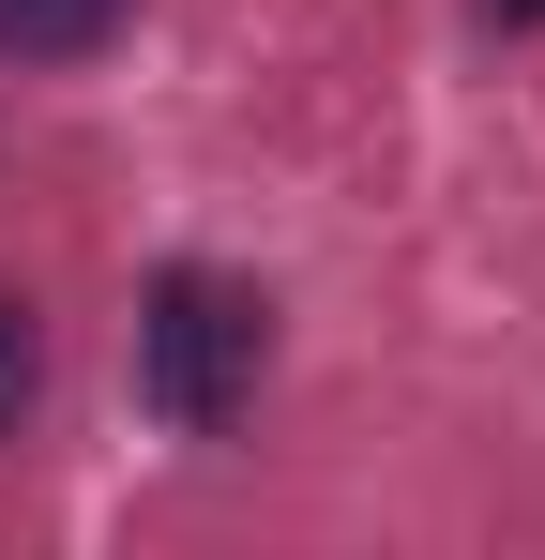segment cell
<instances>
[{
  "instance_id": "obj_1",
  "label": "cell",
  "mask_w": 545,
  "mask_h": 560,
  "mask_svg": "<svg viewBox=\"0 0 545 560\" xmlns=\"http://www.w3.org/2000/svg\"><path fill=\"white\" fill-rule=\"evenodd\" d=\"M258 364H272V303L243 273H152V303H137V394H152V424H182V440H228L243 409H258Z\"/></svg>"
},
{
  "instance_id": "obj_2",
  "label": "cell",
  "mask_w": 545,
  "mask_h": 560,
  "mask_svg": "<svg viewBox=\"0 0 545 560\" xmlns=\"http://www.w3.org/2000/svg\"><path fill=\"white\" fill-rule=\"evenodd\" d=\"M121 15L137 0H0V46L15 61H91V46H121Z\"/></svg>"
},
{
  "instance_id": "obj_3",
  "label": "cell",
  "mask_w": 545,
  "mask_h": 560,
  "mask_svg": "<svg viewBox=\"0 0 545 560\" xmlns=\"http://www.w3.org/2000/svg\"><path fill=\"white\" fill-rule=\"evenodd\" d=\"M31 394H46V334H31V303L0 288V440L31 424Z\"/></svg>"
},
{
  "instance_id": "obj_4",
  "label": "cell",
  "mask_w": 545,
  "mask_h": 560,
  "mask_svg": "<svg viewBox=\"0 0 545 560\" xmlns=\"http://www.w3.org/2000/svg\"><path fill=\"white\" fill-rule=\"evenodd\" d=\"M485 15H500V31H531V15H545V0H485Z\"/></svg>"
}]
</instances>
